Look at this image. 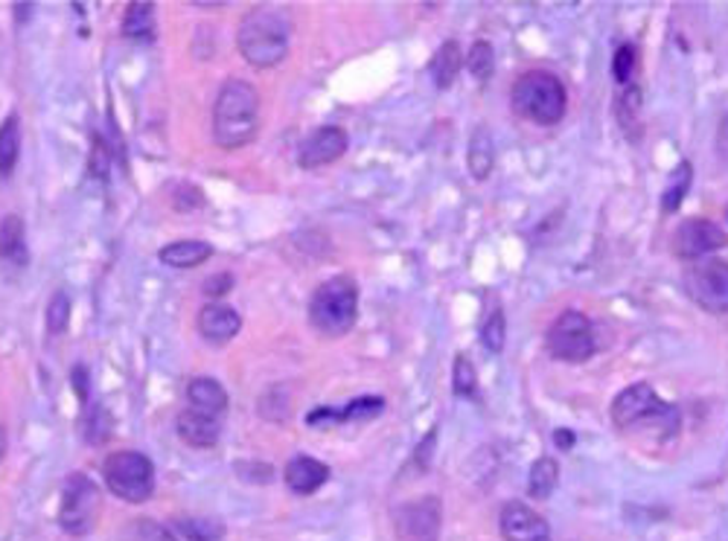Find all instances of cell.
Instances as JSON below:
<instances>
[{"label":"cell","instance_id":"obj_1","mask_svg":"<svg viewBox=\"0 0 728 541\" xmlns=\"http://www.w3.org/2000/svg\"><path fill=\"white\" fill-rule=\"evenodd\" d=\"M260 131V93L246 79H228L213 105V140L221 149L254 143Z\"/></svg>","mask_w":728,"mask_h":541},{"label":"cell","instance_id":"obj_2","mask_svg":"<svg viewBox=\"0 0 728 541\" xmlns=\"http://www.w3.org/2000/svg\"><path fill=\"white\" fill-rule=\"evenodd\" d=\"M610 416L621 431H650L659 434L661 440H673L682 428L679 407L659 399V393L647 381H636L621 390L612 402Z\"/></svg>","mask_w":728,"mask_h":541},{"label":"cell","instance_id":"obj_3","mask_svg":"<svg viewBox=\"0 0 728 541\" xmlns=\"http://www.w3.org/2000/svg\"><path fill=\"white\" fill-rule=\"evenodd\" d=\"M237 47L248 65L277 68L288 56V21L272 7L251 9L237 30Z\"/></svg>","mask_w":728,"mask_h":541},{"label":"cell","instance_id":"obj_4","mask_svg":"<svg viewBox=\"0 0 728 541\" xmlns=\"http://www.w3.org/2000/svg\"><path fill=\"white\" fill-rule=\"evenodd\" d=\"M359 286L348 274L323 279L309 297V323L323 338H341L356 326Z\"/></svg>","mask_w":728,"mask_h":541},{"label":"cell","instance_id":"obj_5","mask_svg":"<svg viewBox=\"0 0 728 541\" xmlns=\"http://www.w3.org/2000/svg\"><path fill=\"white\" fill-rule=\"evenodd\" d=\"M513 111L536 126H557L566 117L568 93L559 77L548 70H527L513 82Z\"/></svg>","mask_w":728,"mask_h":541},{"label":"cell","instance_id":"obj_6","mask_svg":"<svg viewBox=\"0 0 728 541\" xmlns=\"http://www.w3.org/2000/svg\"><path fill=\"white\" fill-rule=\"evenodd\" d=\"M105 486H109L120 500L128 504H144L155 492V465L152 460L140 451H114L105 460Z\"/></svg>","mask_w":728,"mask_h":541},{"label":"cell","instance_id":"obj_7","mask_svg":"<svg viewBox=\"0 0 728 541\" xmlns=\"http://www.w3.org/2000/svg\"><path fill=\"white\" fill-rule=\"evenodd\" d=\"M545 347L548 356L566 364H583L594 356V326L583 312L557 314V321L550 323L548 335H545Z\"/></svg>","mask_w":728,"mask_h":541},{"label":"cell","instance_id":"obj_8","mask_svg":"<svg viewBox=\"0 0 728 541\" xmlns=\"http://www.w3.org/2000/svg\"><path fill=\"white\" fill-rule=\"evenodd\" d=\"M102 509L100 486L82 472L68 474L65 490H61V507H59V525L65 533L86 536L93 527L96 516Z\"/></svg>","mask_w":728,"mask_h":541},{"label":"cell","instance_id":"obj_9","mask_svg":"<svg viewBox=\"0 0 728 541\" xmlns=\"http://www.w3.org/2000/svg\"><path fill=\"white\" fill-rule=\"evenodd\" d=\"M687 297L712 314H728V263L726 260H696L682 277Z\"/></svg>","mask_w":728,"mask_h":541},{"label":"cell","instance_id":"obj_10","mask_svg":"<svg viewBox=\"0 0 728 541\" xmlns=\"http://www.w3.org/2000/svg\"><path fill=\"white\" fill-rule=\"evenodd\" d=\"M443 527V504L434 495L406 500L394 509V530L399 541H437Z\"/></svg>","mask_w":728,"mask_h":541},{"label":"cell","instance_id":"obj_11","mask_svg":"<svg viewBox=\"0 0 728 541\" xmlns=\"http://www.w3.org/2000/svg\"><path fill=\"white\" fill-rule=\"evenodd\" d=\"M673 254L679 260H687V263H696V260H705L714 251L728 245V233L714 225L712 219H685L673 233Z\"/></svg>","mask_w":728,"mask_h":541},{"label":"cell","instance_id":"obj_12","mask_svg":"<svg viewBox=\"0 0 728 541\" xmlns=\"http://www.w3.org/2000/svg\"><path fill=\"white\" fill-rule=\"evenodd\" d=\"M348 131L339 126H321L315 128L312 135L306 137L300 149H297V163L304 170H321V166H330L348 152Z\"/></svg>","mask_w":728,"mask_h":541},{"label":"cell","instance_id":"obj_13","mask_svg":"<svg viewBox=\"0 0 728 541\" xmlns=\"http://www.w3.org/2000/svg\"><path fill=\"white\" fill-rule=\"evenodd\" d=\"M499 527L504 541H554L548 521L522 500H508L501 507Z\"/></svg>","mask_w":728,"mask_h":541},{"label":"cell","instance_id":"obj_14","mask_svg":"<svg viewBox=\"0 0 728 541\" xmlns=\"http://www.w3.org/2000/svg\"><path fill=\"white\" fill-rule=\"evenodd\" d=\"M242 330V318L234 306L221 303V300H213V303L202 306V312H198V332H202V338L207 344H228L234 341Z\"/></svg>","mask_w":728,"mask_h":541},{"label":"cell","instance_id":"obj_15","mask_svg":"<svg viewBox=\"0 0 728 541\" xmlns=\"http://www.w3.org/2000/svg\"><path fill=\"white\" fill-rule=\"evenodd\" d=\"M283 477H286V486L295 495H312V492H318L323 483L330 481V465L309 454H297L286 463Z\"/></svg>","mask_w":728,"mask_h":541},{"label":"cell","instance_id":"obj_16","mask_svg":"<svg viewBox=\"0 0 728 541\" xmlns=\"http://www.w3.org/2000/svg\"><path fill=\"white\" fill-rule=\"evenodd\" d=\"M175 428H179V437L186 446H193V449H213L221 437V416H211L186 407L184 414L179 416Z\"/></svg>","mask_w":728,"mask_h":541},{"label":"cell","instance_id":"obj_17","mask_svg":"<svg viewBox=\"0 0 728 541\" xmlns=\"http://www.w3.org/2000/svg\"><path fill=\"white\" fill-rule=\"evenodd\" d=\"M186 399H190V407L202 411V414L225 416V411H228V390L221 388L216 379H211V376H198V379L190 381L186 384Z\"/></svg>","mask_w":728,"mask_h":541},{"label":"cell","instance_id":"obj_18","mask_svg":"<svg viewBox=\"0 0 728 541\" xmlns=\"http://www.w3.org/2000/svg\"><path fill=\"white\" fill-rule=\"evenodd\" d=\"M161 263L170 265V268H198L213 256V248L207 242H198V239H181V242H172V245L161 248Z\"/></svg>","mask_w":728,"mask_h":541},{"label":"cell","instance_id":"obj_19","mask_svg":"<svg viewBox=\"0 0 728 541\" xmlns=\"http://www.w3.org/2000/svg\"><path fill=\"white\" fill-rule=\"evenodd\" d=\"M123 35L137 44H152L158 38L152 3H128L126 15H123Z\"/></svg>","mask_w":728,"mask_h":541},{"label":"cell","instance_id":"obj_20","mask_svg":"<svg viewBox=\"0 0 728 541\" xmlns=\"http://www.w3.org/2000/svg\"><path fill=\"white\" fill-rule=\"evenodd\" d=\"M615 117H618V126L624 128V135L638 143L641 140V91L638 85H624L621 93L615 96Z\"/></svg>","mask_w":728,"mask_h":541},{"label":"cell","instance_id":"obj_21","mask_svg":"<svg viewBox=\"0 0 728 541\" xmlns=\"http://www.w3.org/2000/svg\"><path fill=\"white\" fill-rule=\"evenodd\" d=\"M432 79L434 85H437V91H450L452 85H455L457 73H460V68H464V59H460V44L457 42H443L441 50L434 53L432 59Z\"/></svg>","mask_w":728,"mask_h":541},{"label":"cell","instance_id":"obj_22","mask_svg":"<svg viewBox=\"0 0 728 541\" xmlns=\"http://www.w3.org/2000/svg\"><path fill=\"white\" fill-rule=\"evenodd\" d=\"M0 260L12 265L26 263V233L21 216H7L0 221Z\"/></svg>","mask_w":728,"mask_h":541},{"label":"cell","instance_id":"obj_23","mask_svg":"<svg viewBox=\"0 0 728 541\" xmlns=\"http://www.w3.org/2000/svg\"><path fill=\"white\" fill-rule=\"evenodd\" d=\"M492 166H496V146H492L487 126H478L473 131V140H469V172H473L475 181H487Z\"/></svg>","mask_w":728,"mask_h":541},{"label":"cell","instance_id":"obj_24","mask_svg":"<svg viewBox=\"0 0 728 541\" xmlns=\"http://www.w3.org/2000/svg\"><path fill=\"white\" fill-rule=\"evenodd\" d=\"M559 483V463L554 457H539L531 465V474H527V492L531 498L545 500L550 498V492L557 490Z\"/></svg>","mask_w":728,"mask_h":541},{"label":"cell","instance_id":"obj_25","mask_svg":"<svg viewBox=\"0 0 728 541\" xmlns=\"http://www.w3.org/2000/svg\"><path fill=\"white\" fill-rule=\"evenodd\" d=\"M18 154H21V119H18V114H9L0 123V175L3 179L15 170Z\"/></svg>","mask_w":728,"mask_h":541},{"label":"cell","instance_id":"obj_26","mask_svg":"<svg viewBox=\"0 0 728 541\" xmlns=\"http://www.w3.org/2000/svg\"><path fill=\"white\" fill-rule=\"evenodd\" d=\"M691 181H694V166L687 161H682L676 170L670 172L668 186H664V193H661V207H664V212H676L679 207H682L687 189H691Z\"/></svg>","mask_w":728,"mask_h":541},{"label":"cell","instance_id":"obj_27","mask_svg":"<svg viewBox=\"0 0 728 541\" xmlns=\"http://www.w3.org/2000/svg\"><path fill=\"white\" fill-rule=\"evenodd\" d=\"M175 530L186 541H225V525L219 518H179Z\"/></svg>","mask_w":728,"mask_h":541},{"label":"cell","instance_id":"obj_28","mask_svg":"<svg viewBox=\"0 0 728 541\" xmlns=\"http://www.w3.org/2000/svg\"><path fill=\"white\" fill-rule=\"evenodd\" d=\"M452 388L460 399H475L478 396V372L469 356H455V370H452Z\"/></svg>","mask_w":728,"mask_h":541},{"label":"cell","instance_id":"obj_29","mask_svg":"<svg viewBox=\"0 0 728 541\" xmlns=\"http://www.w3.org/2000/svg\"><path fill=\"white\" fill-rule=\"evenodd\" d=\"M492 68H496V53H492L490 42H475L469 56H466V70L473 73L481 85H487L492 77Z\"/></svg>","mask_w":728,"mask_h":541},{"label":"cell","instance_id":"obj_30","mask_svg":"<svg viewBox=\"0 0 728 541\" xmlns=\"http://www.w3.org/2000/svg\"><path fill=\"white\" fill-rule=\"evenodd\" d=\"M481 341L490 353H501V349H504V341H508V323H504V309H501L499 303L492 306L490 314H487V321H484Z\"/></svg>","mask_w":728,"mask_h":541},{"label":"cell","instance_id":"obj_31","mask_svg":"<svg viewBox=\"0 0 728 541\" xmlns=\"http://www.w3.org/2000/svg\"><path fill=\"white\" fill-rule=\"evenodd\" d=\"M385 411V399L379 396H362L353 399L348 407L339 411V423H362V419H376Z\"/></svg>","mask_w":728,"mask_h":541},{"label":"cell","instance_id":"obj_32","mask_svg":"<svg viewBox=\"0 0 728 541\" xmlns=\"http://www.w3.org/2000/svg\"><path fill=\"white\" fill-rule=\"evenodd\" d=\"M70 309H73V303H70L68 291H56L50 303H47V330H50L53 335L68 332Z\"/></svg>","mask_w":728,"mask_h":541},{"label":"cell","instance_id":"obj_33","mask_svg":"<svg viewBox=\"0 0 728 541\" xmlns=\"http://www.w3.org/2000/svg\"><path fill=\"white\" fill-rule=\"evenodd\" d=\"M126 541H179L175 533H170L167 527H161L152 518H137L126 527Z\"/></svg>","mask_w":728,"mask_h":541},{"label":"cell","instance_id":"obj_34","mask_svg":"<svg viewBox=\"0 0 728 541\" xmlns=\"http://www.w3.org/2000/svg\"><path fill=\"white\" fill-rule=\"evenodd\" d=\"M636 73V47L633 44H621L615 59H612V77L618 85H629V79Z\"/></svg>","mask_w":728,"mask_h":541},{"label":"cell","instance_id":"obj_35","mask_svg":"<svg viewBox=\"0 0 728 541\" xmlns=\"http://www.w3.org/2000/svg\"><path fill=\"white\" fill-rule=\"evenodd\" d=\"M109 149H105V143H102V137L96 135V140H93V152H91V172L96 175V179H105L109 175Z\"/></svg>","mask_w":728,"mask_h":541},{"label":"cell","instance_id":"obj_36","mask_svg":"<svg viewBox=\"0 0 728 541\" xmlns=\"http://www.w3.org/2000/svg\"><path fill=\"white\" fill-rule=\"evenodd\" d=\"M230 288H234V277H230V274H216V277L204 283V295L211 297V300H221Z\"/></svg>","mask_w":728,"mask_h":541},{"label":"cell","instance_id":"obj_37","mask_svg":"<svg viewBox=\"0 0 728 541\" xmlns=\"http://www.w3.org/2000/svg\"><path fill=\"white\" fill-rule=\"evenodd\" d=\"M434 428L429 431V437H423V442H420V449H417L414 454V463L420 465V469H429V457H432V449H434Z\"/></svg>","mask_w":728,"mask_h":541},{"label":"cell","instance_id":"obj_38","mask_svg":"<svg viewBox=\"0 0 728 541\" xmlns=\"http://www.w3.org/2000/svg\"><path fill=\"white\" fill-rule=\"evenodd\" d=\"M73 384H77V393H79V399H82V402H86V399H88L86 367H77V370H73Z\"/></svg>","mask_w":728,"mask_h":541},{"label":"cell","instance_id":"obj_39","mask_svg":"<svg viewBox=\"0 0 728 541\" xmlns=\"http://www.w3.org/2000/svg\"><path fill=\"white\" fill-rule=\"evenodd\" d=\"M554 440H557L559 449H571V446H575V431H562V428H559V431L554 434Z\"/></svg>","mask_w":728,"mask_h":541},{"label":"cell","instance_id":"obj_40","mask_svg":"<svg viewBox=\"0 0 728 541\" xmlns=\"http://www.w3.org/2000/svg\"><path fill=\"white\" fill-rule=\"evenodd\" d=\"M3 454H7V431L0 428V460H3Z\"/></svg>","mask_w":728,"mask_h":541},{"label":"cell","instance_id":"obj_41","mask_svg":"<svg viewBox=\"0 0 728 541\" xmlns=\"http://www.w3.org/2000/svg\"><path fill=\"white\" fill-rule=\"evenodd\" d=\"M726 219H728V207H726Z\"/></svg>","mask_w":728,"mask_h":541}]
</instances>
